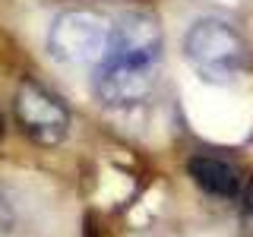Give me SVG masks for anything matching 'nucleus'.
<instances>
[{"mask_svg":"<svg viewBox=\"0 0 253 237\" xmlns=\"http://www.w3.org/2000/svg\"><path fill=\"white\" fill-rule=\"evenodd\" d=\"M184 57L200 73L203 82L225 85L237 79L247 63V41L231 22L206 16L196 19L184 35Z\"/></svg>","mask_w":253,"mask_h":237,"instance_id":"2","label":"nucleus"},{"mask_svg":"<svg viewBox=\"0 0 253 237\" xmlns=\"http://www.w3.org/2000/svg\"><path fill=\"white\" fill-rule=\"evenodd\" d=\"M13 114L19 130L38 146H60L70 133V108L60 95L35 79H22L13 95Z\"/></svg>","mask_w":253,"mask_h":237,"instance_id":"4","label":"nucleus"},{"mask_svg":"<svg viewBox=\"0 0 253 237\" xmlns=\"http://www.w3.org/2000/svg\"><path fill=\"white\" fill-rule=\"evenodd\" d=\"M187 174L203 193L215 199H237L241 196V171L228 158L218 155H193L187 161Z\"/></svg>","mask_w":253,"mask_h":237,"instance_id":"5","label":"nucleus"},{"mask_svg":"<svg viewBox=\"0 0 253 237\" xmlns=\"http://www.w3.org/2000/svg\"><path fill=\"white\" fill-rule=\"evenodd\" d=\"M111 44V22L92 10H63L47 29V51L67 67H95Z\"/></svg>","mask_w":253,"mask_h":237,"instance_id":"3","label":"nucleus"},{"mask_svg":"<svg viewBox=\"0 0 253 237\" xmlns=\"http://www.w3.org/2000/svg\"><path fill=\"white\" fill-rule=\"evenodd\" d=\"M244 221L253 228V180H250V187L244 190Z\"/></svg>","mask_w":253,"mask_h":237,"instance_id":"6","label":"nucleus"},{"mask_svg":"<svg viewBox=\"0 0 253 237\" xmlns=\"http://www.w3.org/2000/svg\"><path fill=\"white\" fill-rule=\"evenodd\" d=\"M165 35L152 13H124L111 22V44L95 63L92 92L105 108L130 111L149 101L162 76Z\"/></svg>","mask_w":253,"mask_h":237,"instance_id":"1","label":"nucleus"},{"mask_svg":"<svg viewBox=\"0 0 253 237\" xmlns=\"http://www.w3.org/2000/svg\"><path fill=\"white\" fill-rule=\"evenodd\" d=\"M0 136H3V114H0Z\"/></svg>","mask_w":253,"mask_h":237,"instance_id":"7","label":"nucleus"}]
</instances>
